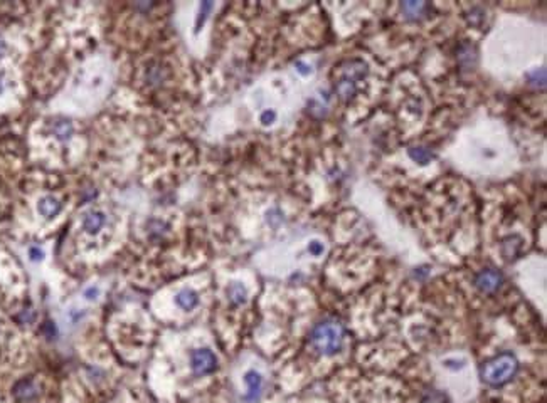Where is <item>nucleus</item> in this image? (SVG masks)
Masks as SVG:
<instances>
[{
	"instance_id": "nucleus-4",
	"label": "nucleus",
	"mask_w": 547,
	"mask_h": 403,
	"mask_svg": "<svg viewBox=\"0 0 547 403\" xmlns=\"http://www.w3.org/2000/svg\"><path fill=\"white\" fill-rule=\"evenodd\" d=\"M504 284V276L497 269H481L475 276V287L483 294H494Z\"/></svg>"
},
{
	"instance_id": "nucleus-26",
	"label": "nucleus",
	"mask_w": 547,
	"mask_h": 403,
	"mask_svg": "<svg viewBox=\"0 0 547 403\" xmlns=\"http://www.w3.org/2000/svg\"><path fill=\"white\" fill-rule=\"evenodd\" d=\"M29 255H31L32 260H41L44 257V252L39 249V247H31V250H29Z\"/></svg>"
},
{
	"instance_id": "nucleus-13",
	"label": "nucleus",
	"mask_w": 547,
	"mask_h": 403,
	"mask_svg": "<svg viewBox=\"0 0 547 403\" xmlns=\"http://www.w3.org/2000/svg\"><path fill=\"white\" fill-rule=\"evenodd\" d=\"M335 93L340 96V99L350 101L355 94H357V83L340 78L337 83H335Z\"/></svg>"
},
{
	"instance_id": "nucleus-8",
	"label": "nucleus",
	"mask_w": 547,
	"mask_h": 403,
	"mask_svg": "<svg viewBox=\"0 0 547 403\" xmlns=\"http://www.w3.org/2000/svg\"><path fill=\"white\" fill-rule=\"evenodd\" d=\"M478 60V52L476 47L470 42H463L458 49V64L461 65L463 71H471L476 65Z\"/></svg>"
},
{
	"instance_id": "nucleus-5",
	"label": "nucleus",
	"mask_w": 547,
	"mask_h": 403,
	"mask_svg": "<svg viewBox=\"0 0 547 403\" xmlns=\"http://www.w3.org/2000/svg\"><path fill=\"white\" fill-rule=\"evenodd\" d=\"M339 71H340V78L342 79H349V81L357 83V81L364 79L365 76L369 74V65L360 59H350V60H345V62L340 64Z\"/></svg>"
},
{
	"instance_id": "nucleus-18",
	"label": "nucleus",
	"mask_w": 547,
	"mask_h": 403,
	"mask_svg": "<svg viewBox=\"0 0 547 403\" xmlns=\"http://www.w3.org/2000/svg\"><path fill=\"white\" fill-rule=\"evenodd\" d=\"M212 2H202L199 7V15H197V20H195V32H199L200 27L204 25L205 19H207V15L210 14V10H212Z\"/></svg>"
},
{
	"instance_id": "nucleus-17",
	"label": "nucleus",
	"mask_w": 547,
	"mask_h": 403,
	"mask_svg": "<svg viewBox=\"0 0 547 403\" xmlns=\"http://www.w3.org/2000/svg\"><path fill=\"white\" fill-rule=\"evenodd\" d=\"M525 78L529 81V84L534 86V88H540V89L545 88V69L544 68L530 71V73H527Z\"/></svg>"
},
{
	"instance_id": "nucleus-6",
	"label": "nucleus",
	"mask_w": 547,
	"mask_h": 403,
	"mask_svg": "<svg viewBox=\"0 0 547 403\" xmlns=\"http://www.w3.org/2000/svg\"><path fill=\"white\" fill-rule=\"evenodd\" d=\"M244 383H246V386H248L244 400L256 401L261 395V388H263V376H261L256 370H249L244 375Z\"/></svg>"
},
{
	"instance_id": "nucleus-9",
	"label": "nucleus",
	"mask_w": 547,
	"mask_h": 403,
	"mask_svg": "<svg viewBox=\"0 0 547 403\" xmlns=\"http://www.w3.org/2000/svg\"><path fill=\"white\" fill-rule=\"evenodd\" d=\"M403 15L408 20H421L426 17L429 10V4L426 2H403L401 4Z\"/></svg>"
},
{
	"instance_id": "nucleus-24",
	"label": "nucleus",
	"mask_w": 547,
	"mask_h": 403,
	"mask_svg": "<svg viewBox=\"0 0 547 403\" xmlns=\"http://www.w3.org/2000/svg\"><path fill=\"white\" fill-rule=\"evenodd\" d=\"M295 68H297L298 73H300V74H303V76L312 74V65L305 64L303 60H297V62H295Z\"/></svg>"
},
{
	"instance_id": "nucleus-19",
	"label": "nucleus",
	"mask_w": 547,
	"mask_h": 403,
	"mask_svg": "<svg viewBox=\"0 0 547 403\" xmlns=\"http://www.w3.org/2000/svg\"><path fill=\"white\" fill-rule=\"evenodd\" d=\"M466 17H468V22H470L471 25L478 27V25H481V22L485 20V12H483L481 9L475 7V9L470 10V15H466Z\"/></svg>"
},
{
	"instance_id": "nucleus-2",
	"label": "nucleus",
	"mask_w": 547,
	"mask_h": 403,
	"mask_svg": "<svg viewBox=\"0 0 547 403\" xmlns=\"http://www.w3.org/2000/svg\"><path fill=\"white\" fill-rule=\"evenodd\" d=\"M519 371V360L514 353H502L486 361L480 370V376L486 385L499 388L507 385Z\"/></svg>"
},
{
	"instance_id": "nucleus-22",
	"label": "nucleus",
	"mask_w": 547,
	"mask_h": 403,
	"mask_svg": "<svg viewBox=\"0 0 547 403\" xmlns=\"http://www.w3.org/2000/svg\"><path fill=\"white\" fill-rule=\"evenodd\" d=\"M99 297V289L96 286H89L84 289V299L86 301H96Z\"/></svg>"
},
{
	"instance_id": "nucleus-20",
	"label": "nucleus",
	"mask_w": 547,
	"mask_h": 403,
	"mask_svg": "<svg viewBox=\"0 0 547 403\" xmlns=\"http://www.w3.org/2000/svg\"><path fill=\"white\" fill-rule=\"evenodd\" d=\"M423 403H446V398L443 393L436 391V390H431L426 393V396L423 398Z\"/></svg>"
},
{
	"instance_id": "nucleus-12",
	"label": "nucleus",
	"mask_w": 547,
	"mask_h": 403,
	"mask_svg": "<svg viewBox=\"0 0 547 403\" xmlns=\"http://www.w3.org/2000/svg\"><path fill=\"white\" fill-rule=\"evenodd\" d=\"M36 393H37V390H36V385H34L32 380H22L14 386V395H16L17 400H21V401L31 400V398L36 396Z\"/></svg>"
},
{
	"instance_id": "nucleus-16",
	"label": "nucleus",
	"mask_w": 547,
	"mask_h": 403,
	"mask_svg": "<svg viewBox=\"0 0 547 403\" xmlns=\"http://www.w3.org/2000/svg\"><path fill=\"white\" fill-rule=\"evenodd\" d=\"M246 296H248V292H246V287L243 284L236 282V284L229 286L228 297L234 306H239V304H243V302H246Z\"/></svg>"
},
{
	"instance_id": "nucleus-1",
	"label": "nucleus",
	"mask_w": 547,
	"mask_h": 403,
	"mask_svg": "<svg viewBox=\"0 0 547 403\" xmlns=\"http://www.w3.org/2000/svg\"><path fill=\"white\" fill-rule=\"evenodd\" d=\"M344 338H345V329L339 321L327 319L318 322L317 326L312 329L310 334V343L315 348V351H318L320 355L332 356L342 350L344 346Z\"/></svg>"
},
{
	"instance_id": "nucleus-10",
	"label": "nucleus",
	"mask_w": 547,
	"mask_h": 403,
	"mask_svg": "<svg viewBox=\"0 0 547 403\" xmlns=\"http://www.w3.org/2000/svg\"><path fill=\"white\" fill-rule=\"evenodd\" d=\"M175 304H177L180 309H184V311H192L194 307L199 304L197 292H195L194 289H189V287L179 291L177 296H175Z\"/></svg>"
},
{
	"instance_id": "nucleus-7",
	"label": "nucleus",
	"mask_w": 547,
	"mask_h": 403,
	"mask_svg": "<svg viewBox=\"0 0 547 403\" xmlns=\"http://www.w3.org/2000/svg\"><path fill=\"white\" fill-rule=\"evenodd\" d=\"M106 224V215L101 210H89L83 217V229L89 235H96Z\"/></svg>"
},
{
	"instance_id": "nucleus-11",
	"label": "nucleus",
	"mask_w": 547,
	"mask_h": 403,
	"mask_svg": "<svg viewBox=\"0 0 547 403\" xmlns=\"http://www.w3.org/2000/svg\"><path fill=\"white\" fill-rule=\"evenodd\" d=\"M37 210H39V214H41L42 217H46V219H51V217L58 215L59 212H61V202H59L56 196L47 195V196H44V198L39 200Z\"/></svg>"
},
{
	"instance_id": "nucleus-28",
	"label": "nucleus",
	"mask_w": 547,
	"mask_h": 403,
	"mask_svg": "<svg viewBox=\"0 0 547 403\" xmlns=\"http://www.w3.org/2000/svg\"><path fill=\"white\" fill-rule=\"evenodd\" d=\"M6 50H7V44H6V40L0 37V55L6 54Z\"/></svg>"
},
{
	"instance_id": "nucleus-23",
	"label": "nucleus",
	"mask_w": 547,
	"mask_h": 403,
	"mask_svg": "<svg viewBox=\"0 0 547 403\" xmlns=\"http://www.w3.org/2000/svg\"><path fill=\"white\" fill-rule=\"evenodd\" d=\"M308 252H310V254H313V255H320L323 252V244H322V242H318V240H312V242H310V245H308Z\"/></svg>"
},
{
	"instance_id": "nucleus-3",
	"label": "nucleus",
	"mask_w": 547,
	"mask_h": 403,
	"mask_svg": "<svg viewBox=\"0 0 547 403\" xmlns=\"http://www.w3.org/2000/svg\"><path fill=\"white\" fill-rule=\"evenodd\" d=\"M190 368L195 376H204L217 368V358L209 348H199L190 355Z\"/></svg>"
},
{
	"instance_id": "nucleus-15",
	"label": "nucleus",
	"mask_w": 547,
	"mask_h": 403,
	"mask_svg": "<svg viewBox=\"0 0 547 403\" xmlns=\"http://www.w3.org/2000/svg\"><path fill=\"white\" fill-rule=\"evenodd\" d=\"M51 131L59 141H68L73 136V124L66 119H58L52 123Z\"/></svg>"
},
{
	"instance_id": "nucleus-14",
	"label": "nucleus",
	"mask_w": 547,
	"mask_h": 403,
	"mask_svg": "<svg viewBox=\"0 0 547 403\" xmlns=\"http://www.w3.org/2000/svg\"><path fill=\"white\" fill-rule=\"evenodd\" d=\"M411 160L419 165H428L431 160H434V153L426 146H411L408 150Z\"/></svg>"
},
{
	"instance_id": "nucleus-25",
	"label": "nucleus",
	"mask_w": 547,
	"mask_h": 403,
	"mask_svg": "<svg viewBox=\"0 0 547 403\" xmlns=\"http://www.w3.org/2000/svg\"><path fill=\"white\" fill-rule=\"evenodd\" d=\"M445 366L446 368H453V370H460V368L465 366V360H446L445 361Z\"/></svg>"
},
{
	"instance_id": "nucleus-21",
	"label": "nucleus",
	"mask_w": 547,
	"mask_h": 403,
	"mask_svg": "<svg viewBox=\"0 0 547 403\" xmlns=\"http://www.w3.org/2000/svg\"><path fill=\"white\" fill-rule=\"evenodd\" d=\"M259 121H261V123H263L264 126L273 124L275 121H277V113H275L273 109H264L263 113H261V116H259Z\"/></svg>"
},
{
	"instance_id": "nucleus-27",
	"label": "nucleus",
	"mask_w": 547,
	"mask_h": 403,
	"mask_svg": "<svg viewBox=\"0 0 547 403\" xmlns=\"http://www.w3.org/2000/svg\"><path fill=\"white\" fill-rule=\"evenodd\" d=\"M34 317H36V316H34V312H32V311H24L22 314L19 316V319H21L22 322H29V321H32Z\"/></svg>"
}]
</instances>
